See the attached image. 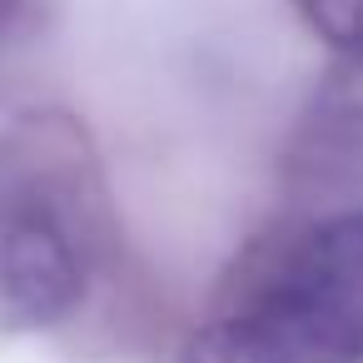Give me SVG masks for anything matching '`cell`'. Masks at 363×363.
Returning <instances> with one entry per match:
<instances>
[{"label":"cell","mask_w":363,"mask_h":363,"mask_svg":"<svg viewBox=\"0 0 363 363\" xmlns=\"http://www.w3.org/2000/svg\"><path fill=\"white\" fill-rule=\"evenodd\" d=\"M298 11L318 40L363 60V0H298Z\"/></svg>","instance_id":"4"},{"label":"cell","mask_w":363,"mask_h":363,"mask_svg":"<svg viewBox=\"0 0 363 363\" xmlns=\"http://www.w3.org/2000/svg\"><path fill=\"white\" fill-rule=\"evenodd\" d=\"M85 289L65 224L26 199L0 204V333L60 323Z\"/></svg>","instance_id":"2"},{"label":"cell","mask_w":363,"mask_h":363,"mask_svg":"<svg viewBox=\"0 0 363 363\" xmlns=\"http://www.w3.org/2000/svg\"><path fill=\"white\" fill-rule=\"evenodd\" d=\"M254 308L308 358L363 363V214L313 229Z\"/></svg>","instance_id":"1"},{"label":"cell","mask_w":363,"mask_h":363,"mask_svg":"<svg viewBox=\"0 0 363 363\" xmlns=\"http://www.w3.org/2000/svg\"><path fill=\"white\" fill-rule=\"evenodd\" d=\"M179 363H289L279 353V343L254 323V313L224 318L204 333H194L179 353Z\"/></svg>","instance_id":"3"},{"label":"cell","mask_w":363,"mask_h":363,"mask_svg":"<svg viewBox=\"0 0 363 363\" xmlns=\"http://www.w3.org/2000/svg\"><path fill=\"white\" fill-rule=\"evenodd\" d=\"M343 100L363 115V60H353V70H348V80H343Z\"/></svg>","instance_id":"5"}]
</instances>
